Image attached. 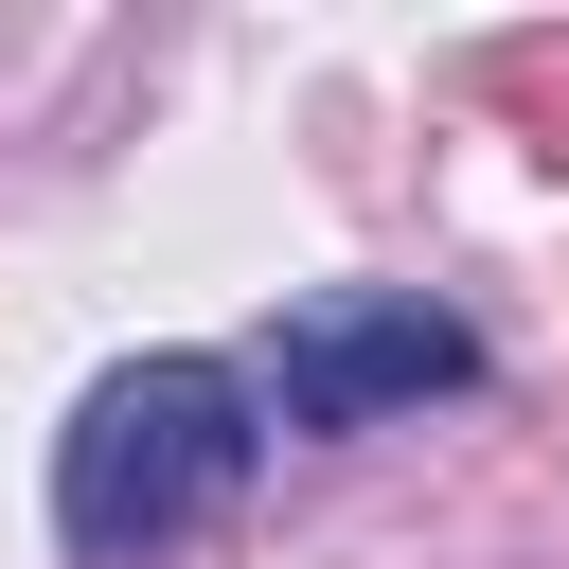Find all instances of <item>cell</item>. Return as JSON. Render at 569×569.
I'll return each instance as SVG.
<instances>
[{"label":"cell","instance_id":"cell-1","mask_svg":"<svg viewBox=\"0 0 569 569\" xmlns=\"http://www.w3.org/2000/svg\"><path fill=\"white\" fill-rule=\"evenodd\" d=\"M267 462V391L231 356H124L71 427H53V533L89 569H142L178 533H213Z\"/></svg>","mask_w":569,"mask_h":569},{"label":"cell","instance_id":"cell-2","mask_svg":"<svg viewBox=\"0 0 569 569\" xmlns=\"http://www.w3.org/2000/svg\"><path fill=\"white\" fill-rule=\"evenodd\" d=\"M427 391H480V338H462V302H427V284H320V302H284V338H267V409H284L302 445L391 427V409H427Z\"/></svg>","mask_w":569,"mask_h":569}]
</instances>
